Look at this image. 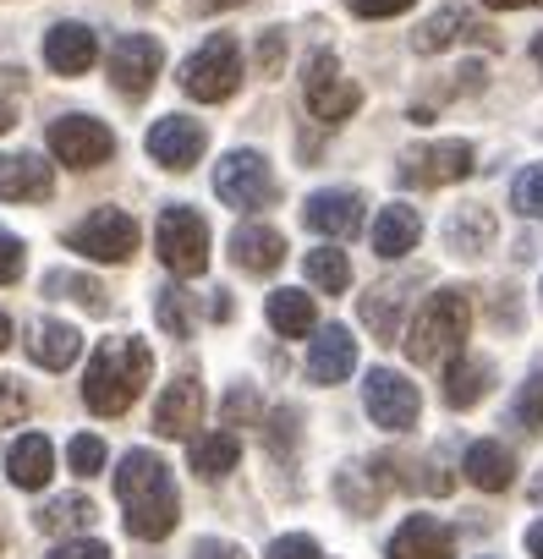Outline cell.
I'll return each mask as SVG.
<instances>
[{"mask_svg":"<svg viewBox=\"0 0 543 559\" xmlns=\"http://www.w3.org/2000/svg\"><path fill=\"white\" fill-rule=\"evenodd\" d=\"M203 148H209V132L192 116H165V121L149 127V154L165 170H192L203 159Z\"/></svg>","mask_w":543,"mask_h":559,"instance_id":"cell-13","label":"cell"},{"mask_svg":"<svg viewBox=\"0 0 543 559\" xmlns=\"http://www.w3.org/2000/svg\"><path fill=\"white\" fill-rule=\"evenodd\" d=\"M269 330L275 335H286V341H297V335H308L314 324H319V313H314V297L308 292H292V286H281V292H269Z\"/></svg>","mask_w":543,"mask_h":559,"instance_id":"cell-28","label":"cell"},{"mask_svg":"<svg viewBox=\"0 0 543 559\" xmlns=\"http://www.w3.org/2000/svg\"><path fill=\"white\" fill-rule=\"evenodd\" d=\"M198 12H231V7H247V0H192Z\"/></svg>","mask_w":543,"mask_h":559,"instance_id":"cell-49","label":"cell"},{"mask_svg":"<svg viewBox=\"0 0 543 559\" xmlns=\"http://www.w3.org/2000/svg\"><path fill=\"white\" fill-rule=\"evenodd\" d=\"M303 99H308V110H314L324 127H335V121H346V116L363 105V88H357L352 78H341V61H335L330 50H319V56L308 61Z\"/></svg>","mask_w":543,"mask_h":559,"instance_id":"cell-10","label":"cell"},{"mask_svg":"<svg viewBox=\"0 0 543 559\" xmlns=\"http://www.w3.org/2000/svg\"><path fill=\"white\" fill-rule=\"evenodd\" d=\"M527 554H532V559H543V521H532V526H527Z\"/></svg>","mask_w":543,"mask_h":559,"instance_id":"cell-47","label":"cell"},{"mask_svg":"<svg viewBox=\"0 0 543 559\" xmlns=\"http://www.w3.org/2000/svg\"><path fill=\"white\" fill-rule=\"evenodd\" d=\"M94 499L88 493H61L39 510V532H56V537H72V532H88L94 526Z\"/></svg>","mask_w":543,"mask_h":559,"instance_id":"cell-30","label":"cell"},{"mask_svg":"<svg viewBox=\"0 0 543 559\" xmlns=\"http://www.w3.org/2000/svg\"><path fill=\"white\" fill-rule=\"evenodd\" d=\"M28 357H34V368H45V373L72 368V362L83 357L78 324H67V319H39V324L28 330Z\"/></svg>","mask_w":543,"mask_h":559,"instance_id":"cell-21","label":"cell"},{"mask_svg":"<svg viewBox=\"0 0 543 559\" xmlns=\"http://www.w3.org/2000/svg\"><path fill=\"white\" fill-rule=\"evenodd\" d=\"M50 154L72 170H99L116 154V132L94 116H61V121H50Z\"/></svg>","mask_w":543,"mask_h":559,"instance_id":"cell-8","label":"cell"},{"mask_svg":"<svg viewBox=\"0 0 543 559\" xmlns=\"http://www.w3.org/2000/svg\"><path fill=\"white\" fill-rule=\"evenodd\" d=\"M67 461H72V472H78V477L105 472V439H99V433H78V439L67 444Z\"/></svg>","mask_w":543,"mask_h":559,"instance_id":"cell-37","label":"cell"},{"mask_svg":"<svg viewBox=\"0 0 543 559\" xmlns=\"http://www.w3.org/2000/svg\"><path fill=\"white\" fill-rule=\"evenodd\" d=\"M181 88L198 99V105H220V99H231L236 88H241V50H236V39L231 34H209L187 61H181Z\"/></svg>","mask_w":543,"mask_h":559,"instance_id":"cell-4","label":"cell"},{"mask_svg":"<svg viewBox=\"0 0 543 559\" xmlns=\"http://www.w3.org/2000/svg\"><path fill=\"white\" fill-rule=\"evenodd\" d=\"M467 330H472V297H467L461 286H445V292H434V297L417 308V319L406 324V357H412L417 368H428V362H439V357H456V352L467 346Z\"/></svg>","mask_w":543,"mask_h":559,"instance_id":"cell-3","label":"cell"},{"mask_svg":"<svg viewBox=\"0 0 543 559\" xmlns=\"http://www.w3.org/2000/svg\"><path fill=\"white\" fill-rule=\"evenodd\" d=\"M258 417V395L247 390V384H236L231 395H225V423H252Z\"/></svg>","mask_w":543,"mask_h":559,"instance_id":"cell-45","label":"cell"},{"mask_svg":"<svg viewBox=\"0 0 543 559\" xmlns=\"http://www.w3.org/2000/svg\"><path fill=\"white\" fill-rule=\"evenodd\" d=\"M203 417V384L192 373H181L176 384H165L160 406H154V433L160 439H187Z\"/></svg>","mask_w":543,"mask_h":559,"instance_id":"cell-17","label":"cell"},{"mask_svg":"<svg viewBox=\"0 0 543 559\" xmlns=\"http://www.w3.org/2000/svg\"><path fill=\"white\" fill-rule=\"evenodd\" d=\"M346 7H352L357 17H374V23H379V17H401V12H412L417 0H346Z\"/></svg>","mask_w":543,"mask_h":559,"instance_id":"cell-44","label":"cell"},{"mask_svg":"<svg viewBox=\"0 0 543 559\" xmlns=\"http://www.w3.org/2000/svg\"><path fill=\"white\" fill-rule=\"evenodd\" d=\"M45 292L50 297H72V302H83L88 313H110V302H105V286L99 280H88V274H67V269H56V274H45Z\"/></svg>","mask_w":543,"mask_h":559,"instance_id":"cell-33","label":"cell"},{"mask_svg":"<svg viewBox=\"0 0 543 559\" xmlns=\"http://www.w3.org/2000/svg\"><path fill=\"white\" fill-rule=\"evenodd\" d=\"M352 368H357V341H352V330H346V324H324L319 341L308 346V379H314V384H341V379H352Z\"/></svg>","mask_w":543,"mask_h":559,"instance_id":"cell-19","label":"cell"},{"mask_svg":"<svg viewBox=\"0 0 543 559\" xmlns=\"http://www.w3.org/2000/svg\"><path fill=\"white\" fill-rule=\"evenodd\" d=\"M149 373H154V352H149L143 341H132V335H116V341H105V346L88 357L83 406H88L94 417H121V412H132V401L143 395Z\"/></svg>","mask_w":543,"mask_h":559,"instance_id":"cell-2","label":"cell"},{"mask_svg":"<svg viewBox=\"0 0 543 559\" xmlns=\"http://www.w3.org/2000/svg\"><path fill=\"white\" fill-rule=\"evenodd\" d=\"M445 241H450V252L477 258V252L494 241V214H488L483 203H461V209L445 219Z\"/></svg>","mask_w":543,"mask_h":559,"instance_id":"cell-27","label":"cell"},{"mask_svg":"<svg viewBox=\"0 0 543 559\" xmlns=\"http://www.w3.org/2000/svg\"><path fill=\"white\" fill-rule=\"evenodd\" d=\"M154 252H160V263H165L176 280L203 274V269H209V225H203V214L187 209V203L165 209L160 225H154Z\"/></svg>","mask_w":543,"mask_h":559,"instance_id":"cell-5","label":"cell"},{"mask_svg":"<svg viewBox=\"0 0 543 559\" xmlns=\"http://www.w3.org/2000/svg\"><path fill=\"white\" fill-rule=\"evenodd\" d=\"M116 499H121V521L138 543H160L176 532L181 521V499H176V483H170V466L154 455V450H127L121 466H116Z\"/></svg>","mask_w":543,"mask_h":559,"instance_id":"cell-1","label":"cell"},{"mask_svg":"<svg viewBox=\"0 0 543 559\" xmlns=\"http://www.w3.org/2000/svg\"><path fill=\"white\" fill-rule=\"evenodd\" d=\"M0 132H12V105H0Z\"/></svg>","mask_w":543,"mask_h":559,"instance_id":"cell-52","label":"cell"},{"mask_svg":"<svg viewBox=\"0 0 543 559\" xmlns=\"http://www.w3.org/2000/svg\"><path fill=\"white\" fill-rule=\"evenodd\" d=\"M363 406H368V417H374L385 433H406V428H417V412H423L417 384H412L406 373H396V368H374V373H368V384H363Z\"/></svg>","mask_w":543,"mask_h":559,"instance_id":"cell-11","label":"cell"},{"mask_svg":"<svg viewBox=\"0 0 543 559\" xmlns=\"http://www.w3.org/2000/svg\"><path fill=\"white\" fill-rule=\"evenodd\" d=\"M56 192V170L39 154H7L0 159V203H45Z\"/></svg>","mask_w":543,"mask_h":559,"instance_id":"cell-18","label":"cell"},{"mask_svg":"<svg viewBox=\"0 0 543 559\" xmlns=\"http://www.w3.org/2000/svg\"><path fill=\"white\" fill-rule=\"evenodd\" d=\"M192 559H247L236 543H220V537H203L198 548H192Z\"/></svg>","mask_w":543,"mask_h":559,"instance_id":"cell-46","label":"cell"},{"mask_svg":"<svg viewBox=\"0 0 543 559\" xmlns=\"http://www.w3.org/2000/svg\"><path fill=\"white\" fill-rule=\"evenodd\" d=\"M472 34H488L472 12H461V7H439L417 34H412V50L417 56H439V50H450L456 39H472Z\"/></svg>","mask_w":543,"mask_h":559,"instance_id":"cell-23","label":"cell"},{"mask_svg":"<svg viewBox=\"0 0 543 559\" xmlns=\"http://www.w3.org/2000/svg\"><path fill=\"white\" fill-rule=\"evenodd\" d=\"M303 219H308V230H319V236H357L363 230V198L357 192H346V187H330V192H314L308 203H303Z\"/></svg>","mask_w":543,"mask_h":559,"instance_id":"cell-16","label":"cell"},{"mask_svg":"<svg viewBox=\"0 0 543 559\" xmlns=\"http://www.w3.org/2000/svg\"><path fill=\"white\" fill-rule=\"evenodd\" d=\"M214 198H220L225 209L252 214V209H269V203L281 198V181H275V170H269L263 154L236 148V154H225V159L214 165Z\"/></svg>","mask_w":543,"mask_h":559,"instance_id":"cell-6","label":"cell"},{"mask_svg":"<svg viewBox=\"0 0 543 559\" xmlns=\"http://www.w3.org/2000/svg\"><path fill=\"white\" fill-rule=\"evenodd\" d=\"M483 7H494V12H521V7H543V0H483Z\"/></svg>","mask_w":543,"mask_h":559,"instance_id":"cell-48","label":"cell"},{"mask_svg":"<svg viewBox=\"0 0 543 559\" xmlns=\"http://www.w3.org/2000/svg\"><path fill=\"white\" fill-rule=\"evenodd\" d=\"M477 165L472 143L461 138H445V143H417L401 154V181L406 187H450V181H467Z\"/></svg>","mask_w":543,"mask_h":559,"instance_id":"cell-9","label":"cell"},{"mask_svg":"<svg viewBox=\"0 0 543 559\" xmlns=\"http://www.w3.org/2000/svg\"><path fill=\"white\" fill-rule=\"evenodd\" d=\"M23 269H28V247H23V236L0 225V286H17Z\"/></svg>","mask_w":543,"mask_h":559,"instance_id":"cell-38","label":"cell"},{"mask_svg":"<svg viewBox=\"0 0 543 559\" xmlns=\"http://www.w3.org/2000/svg\"><path fill=\"white\" fill-rule=\"evenodd\" d=\"M236 461H241V444H236V433L214 428V433L192 439V472H198L203 483H220L225 472H236Z\"/></svg>","mask_w":543,"mask_h":559,"instance_id":"cell-29","label":"cell"},{"mask_svg":"<svg viewBox=\"0 0 543 559\" xmlns=\"http://www.w3.org/2000/svg\"><path fill=\"white\" fill-rule=\"evenodd\" d=\"M488 379H494V368H488L483 357L456 352V357H450V368H445V406H456V412L477 406V401L488 395Z\"/></svg>","mask_w":543,"mask_h":559,"instance_id":"cell-26","label":"cell"},{"mask_svg":"<svg viewBox=\"0 0 543 559\" xmlns=\"http://www.w3.org/2000/svg\"><path fill=\"white\" fill-rule=\"evenodd\" d=\"M154 319H160V330H165V335L187 341V335H192V308H187V292L165 286V292L154 297Z\"/></svg>","mask_w":543,"mask_h":559,"instance_id":"cell-34","label":"cell"},{"mask_svg":"<svg viewBox=\"0 0 543 559\" xmlns=\"http://www.w3.org/2000/svg\"><path fill=\"white\" fill-rule=\"evenodd\" d=\"M269 450L275 455H292V444H297V412L292 406H281V412H269Z\"/></svg>","mask_w":543,"mask_h":559,"instance_id":"cell-40","label":"cell"},{"mask_svg":"<svg viewBox=\"0 0 543 559\" xmlns=\"http://www.w3.org/2000/svg\"><path fill=\"white\" fill-rule=\"evenodd\" d=\"M45 559H110V548L99 537H67L61 548H50Z\"/></svg>","mask_w":543,"mask_h":559,"instance_id":"cell-42","label":"cell"},{"mask_svg":"<svg viewBox=\"0 0 543 559\" xmlns=\"http://www.w3.org/2000/svg\"><path fill=\"white\" fill-rule=\"evenodd\" d=\"M467 483L472 488H483V493H505L510 483H516V455L499 444V439H477L472 450H467Z\"/></svg>","mask_w":543,"mask_h":559,"instance_id":"cell-22","label":"cell"},{"mask_svg":"<svg viewBox=\"0 0 543 559\" xmlns=\"http://www.w3.org/2000/svg\"><path fill=\"white\" fill-rule=\"evenodd\" d=\"M34 412V395L23 379H0V428H17Z\"/></svg>","mask_w":543,"mask_h":559,"instance_id":"cell-39","label":"cell"},{"mask_svg":"<svg viewBox=\"0 0 543 559\" xmlns=\"http://www.w3.org/2000/svg\"><path fill=\"white\" fill-rule=\"evenodd\" d=\"M385 554L390 559H456V532L439 515H406Z\"/></svg>","mask_w":543,"mask_h":559,"instance_id":"cell-14","label":"cell"},{"mask_svg":"<svg viewBox=\"0 0 543 559\" xmlns=\"http://www.w3.org/2000/svg\"><path fill=\"white\" fill-rule=\"evenodd\" d=\"M281 61H286V34H263V39H258V72L275 78Z\"/></svg>","mask_w":543,"mask_h":559,"instance_id":"cell-43","label":"cell"},{"mask_svg":"<svg viewBox=\"0 0 543 559\" xmlns=\"http://www.w3.org/2000/svg\"><path fill=\"white\" fill-rule=\"evenodd\" d=\"M510 423H516V428H527V433H538V428H543V368L516 390V401H510Z\"/></svg>","mask_w":543,"mask_h":559,"instance_id":"cell-35","label":"cell"},{"mask_svg":"<svg viewBox=\"0 0 543 559\" xmlns=\"http://www.w3.org/2000/svg\"><path fill=\"white\" fill-rule=\"evenodd\" d=\"M532 504H543V472L532 477Z\"/></svg>","mask_w":543,"mask_h":559,"instance_id":"cell-51","label":"cell"},{"mask_svg":"<svg viewBox=\"0 0 543 559\" xmlns=\"http://www.w3.org/2000/svg\"><path fill=\"white\" fill-rule=\"evenodd\" d=\"M510 209L527 214V219H543V165H527L510 181Z\"/></svg>","mask_w":543,"mask_h":559,"instance_id":"cell-36","label":"cell"},{"mask_svg":"<svg viewBox=\"0 0 543 559\" xmlns=\"http://www.w3.org/2000/svg\"><path fill=\"white\" fill-rule=\"evenodd\" d=\"M7 472H12V483L17 488H45L50 477H56V450H50V439L45 433H23L12 450H7Z\"/></svg>","mask_w":543,"mask_h":559,"instance_id":"cell-25","label":"cell"},{"mask_svg":"<svg viewBox=\"0 0 543 559\" xmlns=\"http://www.w3.org/2000/svg\"><path fill=\"white\" fill-rule=\"evenodd\" d=\"M532 56H538V61H543V39H538V45H532Z\"/></svg>","mask_w":543,"mask_h":559,"instance_id":"cell-53","label":"cell"},{"mask_svg":"<svg viewBox=\"0 0 543 559\" xmlns=\"http://www.w3.org/2000/svg\"><path fill=\"white\" fill-rule=\"evenodd\" d=\"M67 247L94 263H127L138 252V219L127 209H94L88 219H78L67 230Z\"/></svg>","mask_w":543,"mask_h":559,"instance_id":"cell-7","label":"cell"},{"mask_svg":"<svg viewBox=\"0 0 543 559\" xmlns=\"http://www.w3.org/2000/svg\"><path fill=\"white\" fill-rule=\"evenodd\" d=\"M160 67H165V50H160V39H149V34H121L116 50H110V83H116V94H127V99H143V94L154 88Z\"/></svg>","mask_w":543,"mask_h":559,"instance_id":"cell-12","label":"cell"},{"mask_svg":"<svg viewBox=\"0 0 543 559\" xmlns=\"http://www.w3.org/2000/svg\"><path fill=\"white\" fill-rule=\"evenodd\" d=\"M99 56V34L88 23H56L45 34V67L61 72V78H83Z\"/></svg>","mask_w":543,"mask_h":559,"instance_id":"cell-15","label":"cell"},{"mask_svg":"<svg viewBox=\"0 0 543 559\" xmlns=\"http://www.w3.org/2000/svg\"><path fill=\"white\" fill-rule=\"evenodd\" d=\"M308 280H314L324 297H341L352 286V258L335 252V247H319V252H308Z\"/></svg>","mask_w":543,"mask_h":559,"instance_id":"cell-32","label":"cell"},{"mask_svg":"<svg viewBox=\"0 0 543 559\" xmlns=\"http://www.w3.org/2000/svg\"><path fill=\"white\" fill-rule=\"evenodd\" d=\"M417 236H423V214H417L412 203L379 209V219H374V252H379V258H406V252L417 247Z\"/></svg>","mask_w":543,"mask_h":559,"instance_id":"cell-24","label":"cell"},{"mask_svg":"<svg viewBox=\"0 0 543 559\" xmlns=\"http://www.w3.org/2000/svg\"><path fill=\"white\" fill-rule=\"evenodd\" d=\"M263 559H319V543H314L308 532H292V537H275V543H269Z\"/></svg>","mask_w":543,"mask_h":559,"instance_id":"cell-41","label":"cell"},{"mask_svg":"<svg viewBox=\"0 0 543 559\" xmlns=\"http://www.w3.org/2000/svg\"><path fill=\"white\" fill-rule=\"evenodd\" d=\"M231 263L247 274H275L286 263V236L275 225H236L231 230Z\"/></svg>","mask_w":543,"mask_h":559,"instance_id":"cell-20","label":"cell"},{"mask_svg":"<svg viewBox=\"0 0 543 559\" xmlns=\"http://www.w3.org/2000/svg\"><path fill=\"white\" fill-rule=\"evenodd\" d=\"M7 346H12V319L0 313V352H7Z\"/></svg>","mask_w":543,"mask_h":559,"instance_id":"cell-50","label":"cell"},{"mask_svg":"<svg viewBox=\"0 0 543 559\" xmlns=\"http://www.w3.org/2000/svg\"><path fill=\"white\" fill-rule=\"evenodd\" d=\"M406 286H374L368 297H363V324L379 335V341H396V324H401V297Z\"/></svg>","mask_w":543,"mask_h":559,"instance_id":"cell-31","label":"cell"}]
</instances>
